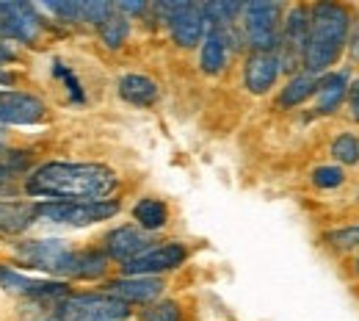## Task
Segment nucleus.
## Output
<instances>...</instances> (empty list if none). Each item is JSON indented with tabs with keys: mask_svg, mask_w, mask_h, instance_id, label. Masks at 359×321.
I'll return each mask as SVG.
<instances>
[{
	"mask_svg": "<svg viewBox=\"0 0 359 321\" xmlns=\"http://www.w3.org/2000/svg\"><path fill=\"white\" fill-rule=\"evenodd\" d=\"M158 11L166 14L172 39L180 47L188 50V47H196L205 39L208 22H205V14H202V6H194V3H166V6H158Z\"/></svg>",
	"mask_w": 359,
	"mask_h": 321,
	"instance_id": "8",
	"label": "nucleus"
},
{
	"mask_svg": "<svg viewBox=\"0 0 359 321\" xmlns=\"http://www.w3.org/2000/svg\"><path fill=\"white\" fill-rule=\"evenodd\" d=\"M17 255L36 266L47 275L78 277V280H94L102 277L108 269V255L100 249H72L69 241L61 238H39V241H22L17 247Z\"/></svg>",
	"mask_w": 359,
	"mask_h": 321,
	"instance_id": "2",
	"label": "nucleus"
},
{
	"mask_svg": "<svg viewBox=\"0 0 359 321\" xmlns=\"http://www.w3.org/2000/svg\"><path fill=\"white\" fill-rule=\"evenodd\" d=\"M119 188V178L105 164H69L50 161L25 178L31 197H47L50 202H100Z\"/></svg>",
	"mask_w": 359,
	"mask_h": 321,
	"instance_id": "1",
	"label": "nucleus"
},
{
	"mask_svg": "<svg viewBox=\"0 0 359 321\" xmlns=\"http://www.w3.org/2000/svg\"><path fill=\"white\" fill-rule=\"evenodd\" d=\"M119 97L133 105H152V103H158L161 89L147 75H125V78H119Z\"/></svg>",
	"mask_w": 359,
	"mask_h": 321,
	"instance_id": "19",
	"label": "nucleus"
},
{
	"mask_svg": "<svg viewBox=\"0 0 359 321\" xmlns=\"http://www.w3.org/2000/svg\"><path fill=\"white\" fill-rule=\"evenodd\" d=\"M310 34V8L307 6H293L282 22L279 34V64L282 70H296L304 61V47Z\"/></svg>",
	"mask_w": 359,
	"mask_h": 321,
	"instance_id": "7",
	"label": "nucleus"
},
{
	"mask_svg": "<svg viewBox=\"0 0 359 321\" xmlns=\"http://www.w3.org/2000/svg\"><path fill=\"white\" fill-rule=\"evenodd\" d=\"M130 305L111 294H72L55 305V321H125Z\"/></svg>",
	"mask_w": 359,
	"mask_h": 321,
	"instance_id": "4",
	"label": "nucleus"
},
{
	"mask_svg": "<svg viewBox=\"0 0 359 321\" xmlns=\"http://www.w3.org/2000/svg\"><path fill=\"white\" fill-rule=\"evenodd\" d=\"M147 249H152V238L144 230L130 228V225H122L105 235V255L119 261L122 266L135 261L138 255H144Z\"/></svg>",
	"mask_w": 359,
	"mask_h": 321,
	"instance_id": "12",
	"label": "nucleus"
},
{
	"mask_svg": "<svg viewBox=\"0 0 359 321\" xmlns=\"http://www.w3.org/2000/svg\"><path fill=\"white\" fill-rule=\"evenodd\" d=\"M351 31V11L340 3H315L310 8V34L304 47L302 67L318 75L337 64L343 47L348 45Z\"/></svg>",
	"mask_w": 359,
	"mask_h": 321,
	"instance_id": "3",
	"label": "nucleus"
},
{
	"mask_svg": "<svg viewBox=\"0 0 359 321\" xmlns=\"http://www.w3.org/2000/svg\"><path fill=\"white\" fill-rule=\"evenodd\" d=\"M348 34H351V45H348V50H351V55L359 61V20L354 22V28H351Z\"/></svg>",
	"mask_w": 359,
	"mask_h": 321,
	"instance_id": "30",
	"label": "nucleus"
},
{
	"mask_svg": "<svg viewBox=\"0 0 359 321\" xmlns=\"http://www.w3.org/2000/svg\"><path fill=\"white\" fill-rule=\"evenodd\" d=\"M332 155L340 161V164H359V138L354 133H340V136L332 141Z\"/></svg>",
	"mask_w": 359,
	"mask_h": 321,
	"instance_id": "23",
	"label": "nucleus"
},
{
	"mask_svg": "<svg viewBox=\"0 0 359 321\" xmlns=\"http://www.w3.org/2000/svg\"><path fill=\"white\" fill-rule=\"evenodd\" d=\"M0 152H3V147H0Z\"/></svg>",
	"mask_w": 359,
	"mask_h": 321,
	"instance_id": "33",
	"label": "nucleus"
},
{
	"mask_svg": "<svg viewBox=\"0 0 359 321\" xmlns=\"http://www.w3.org/2000/svg\"><path fill=\"white\" fill-rule=\"evenodd\" d=\"M144 321H182V313L177 302H158L144 313Z\"/></svg>",
	"mask_w": 359,
	"mask_h": 321,
	"instance_id": "27",
	"label": "nucleus"
},
{
	"mask_svg": "<svg viewBox=\"0 0 359 321\" xmlns=\"http://www.w3.org/2000/svg\"><path fill=\"white\" fill-rule=\"evenodd\" d=\"M128 34H130V22H128V17L119 14L116 8H114V14L100 25V39L105 42V47H111V50L125 45Z\"/></svg>",
	"mask_w": 359,
	"mask_h": 321,
	"instance_id": "22",
	"label": "nucleus"
},
{
	"mask_svg": "<svg viewBox=\"0 0 359 321\" xmlns=\"http://www.w3.org/2000/svg\"><path fill=\"white\" fill-rule=\"evenodd\" d=\"M243 14V37L255 53H273L279 47V20L282 6L279 3H246L241 8Z\"/></svg>",
	"mask_w": 359,
	"mask_h": 321,
	"instance_id": "5",
	"label": "nucleus"
},
{
	"mask_svg": "<svg viewBox=\"0 0 359 321\" xmlns=\"http://www.w3.org/2000/svg\"><path fill=\"white\" fill-rule=\"evenodd\" d=\"M185 258H188V249L180 241H166V244H155L152 249H147L135 261L125 263L122 272H125V277H158L163 272L180 269L185 263Z\"/></svg>",
	"mask_w": 359,
	"mask_h": 321,
	"instance_id": "9",
	"label": "nucleus"
},
{
	"mask_svg": "<svg viewBox=\"0 0 359 321\" xmlns=\"http://www.w3.org/2000/svg\"><path fill=\"white\" fill-rule=\"evenodd\" d=\"M326 244L332 249H340V252L359 249V225H346V228H337L332 230V232H326Z\"/></svg>",
	"mask_w": 359,
	"mask_h": 321,
	"instance_id": "24",
	"label": "nucleus"
},
{
	"mask_svg": "<svg viewBox=\"0 0 359 321\" xmlns=\"http://www.w3.org/2000/svg\"><path fill=\"white\" fill-rule=\"evenodd\" d=\"M313 183L318 188H337L346 183V172L340 166H318L313 172Z\"/></svg>",
	"mask_w": 359,
	"mask_h": 321,
	"instance_id": "26",
	"label": "nucleus"
},
{
	"mask_svg": "<svg viewBox=\"0 0 359 321\" xmlns=\"http://www.w3.org/2000/svg\"><path fill=\"white\" fill-rule=\"evenodd\" d=\"M119 214L116 199H100V202H42L39 219L53 225H69V228H89L97 222H105Z\"/></svg>",
	"mask_w": 359,
	"mask_h": 321,
	"instance_id": "6",
	"label": "nucleus"
},
{
	"mask_svg": "<svg viewBox=\"0 0 359 321\" xmlns=\"http://www.w3.org/2000/svg\"><path fill=\"white\" fill-rule=\"evenodd\" d=\"M108 294L122 299L125 305H133V302L149 305L163 294V280H158V277H122V280L108 282Z\"/></svg>",
	"mask_w": 359,
	"mask_h": 321,
	"instance_id": "15",
	"label": "nucleus"
},
{
	"mask_svg": "<svg viewBox=\"0 0 359 321\" xmlns=\"http://www.w3.org/2000/svg\"><path fill=\"white\" fill-rule=\"evenodd\" d=\"M0 285L8 294L25 296V299H42V302H55L69 296V285L64 280H42V277H28L17 269H8L0 263Z\"/></svg>",
	"mask_w": 359,
	"mask_h": 321,
	"instance_id": "10",
	"label": "nucleus"
},
{
	"mask_svg": "<svg viewBox=\"0 0 359 321\" xmlns=\"http://www.w3.org/2000/svg\"><path fill=\"white\" fill-rule=\"evenodd\" d=\"M348 94V72H329L318 81L315 89V111L318 114H334Z\"/></svg>",
	"mask_w": 359,
	"mask_h": 321,
	"instance_id": "17",
	"label": "nucleus"
},
{
	"mask_svg": "<svg viewBox=\"0 0 359 321\" xmlns=\"http://www.w3.org/2000/svg\"><path fill=\"white\" fill-rule=\"evenodd\" d=\"M357 275H359V261H357Z\"/></svg>",
	"mask_w": 359,
	"mask_h": 321,
	"instance_id": "32",
	"label": "nucleus"
},
{
	"mask_svg": "<svg viewBox=\"0 0 359 321\" xmlns=\"http://www.w3.org/2000/svg\"><path fill=\"white\" fill-rule=\"evenodd\" d=\"M116 11H119V14H125V11H128V14H144L147 6H144V3H119Z\"/></svg>",
	"mask_w": 359,
	"mask_h": 321,
	"instance_id": "29",
	"label": "nucleus"
},
{
	"mask_svg": "<svg viewBox=\"0 0 359 321\" xmlns=\"http://www.w3.org/2000/svg\"><path fill=\"white\" fill-rule=\"evenodd\" d=\"M42 34V20L31 3L0 0V39L34 42Z\"/></svg>",
	"mask_w": 359,
	"mask_h": 321,
	"instance_id": "11",
	"label": "nucleus"
},
{
	"mask_svg": "<svg viewBox=\"0 0 359 321\" xmlns=\"http://www.w3.org/2000/svg\"><path fill=\"white\" fill-rule=\"evenodd\" d=\"M53 75H55L58 81H64V86L69 89V97H72V100L83 103V97H86V94H83V86H81V81L75 78V72H72L69 67H64L61 61H55V64H53Z\"/></svg>",
	"mask_w": 359,
	"mask_h": 321,
	"instance_id": "25",
	"label": "nucleus"
},
{
	"mask_svg": "<svg viewBox=\"0 0 359 321\" xmlns=\"http://www.w3.org/2000/svg\"><path fill=\"white\" fill-rule=\"evenodd\" d=\"M45 117V103L25 92H0V122L34 125Z\"/></svg>",
	"mask_w": 359,
	"mask_h": 321,
	"instance_id": "13",
	"label": "nucleus"
},
{
	"mask_svg": "<svg viewBox=\"0 0 359 321\" xmlns=\"http://www.w3.org/2000/svg\"><path fill=\"white\" fill-rule=\"evenodd\" d=\"M133 219L138 222V228L144 230V232H152V230L166 228V222H169V208H166V202H161V199H155V197H144V199L135 202Z\"/></svg>",
	"mask_w": 359,
	"mask_h": 321,
	"instance_id": "20",
	"label": "nucleus"
},
{
	"mask_svg": "<svg viewBox=\"0 0 359 321\" xmlns=\"http://www.w3.org/2000/svg\"><path fill=\"white\" fill-rule=\"evenodd\" d=\"M282 72L276 53H252L243 67V84L252 94H266Z\"/></svg>",
	"mask_w": 359,
	"mask_h": 321,
	"instance_id": "14",
	"label": "nucleus"
},
{
	"mask_svg": "<svg viewBox=\"0 0 359 321\" xmlns=\"http://www.w3.org/2000/svg\"><path fill=\"white\" fill-rule=\"evenodd\" d=\"M39 219V205L25 199H0V232L20 235Z\"/></svg>",
	"mask_w": 359,
	"mask_h": 321,
	"instance_id": "16",
	"label": "nucleus"
},
{
	"mask_svg": "<svg viewBox=\"0 0 359 321\" xmlns=\"http://www.w3.org/2000/svg\"><path fill=\"white\" fill-rule=\"evenodd\" d=\"M8 61H14V53L6 45H0V64H8Z\"/></svg>",
	"mask_w": 359,
	"mask_h": 321,
	"instance_id": "31",
	"label": "nucleus"
},
{
	"mask_svg": "<svg viewBox=\"0 0 359 321\" xmlns=\"http://www.w3.org/2000/svg\"><path fill=\"white\" fill-rule=\"evenodd\" d=\"M348 105H351V114H354V119H359V78L354 84H348Z\"/></svg>",
	"mask_w": 359,
	"mask_h": 321,
	"instance_id": "28",
	"label": "nucleus"
},
{
	"mask_svg": "<svg viewBox=\"0 0 359 321\" xmlns=\"http://www.w3.org/2000/svg\"><path fill=\"white\" fill-rule=\"evenodd\" d=\"M315 89H318V78L310 75V72H302V75H296V78L282 89V94H279V105H285V108L302 105L307 97H313Z\"/></svg>",
	"mask_w": 359,
	"mask_h": 321,
	"instance_id": "21",
	"label": "nucleus"
},
{
	"mask_svg": "<svg viewBox=\"0 0 359 321\" xmlns=\"http://www.w3.org/2000/svg\"><path fill=\"white\" fill-rule=\"evenodd\" d=\"M226 55H229V37L222 31H210L205 34L202 42V55H199V67L208 75H219L226 67Z\"/></svg>",
	"mask_w": 359,
	"mask_h": 321,
	"instance_id": "18",
	"label": "nucleus"
}]
</instances>
